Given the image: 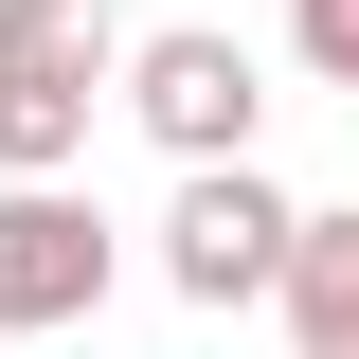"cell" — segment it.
I'll return each instance as SVG.
<instances>
[{
    "label": "cell",
    "instance_id": "obj_6",
    "mask_svg": "<svg viewBox=\"0 0 359 359\" xmlns=\"http://www.w3.org/2000/svg\"><path fill=\"white\" fill-rule=\"evenodd\" d=\"M90 108H108V90H54V72H0V180H72V162H90Z\"/></svg>",
    "mask_w": 359,
    "mask_h": 359
},
{
    "label": "cell",
    "instance_id": "obj_5",
    "mask_svg": "<svg viewBox=\"0 0 359 359\" xmlns=\"http://www.w3.org/2000/svg\"><path fill=\"white\" fill-rule=\"evenodd\" d=\"M287 359H359V216H306L287 252Z\"/></svg>",
    "mask_w": 359,
    "mask_h": 359
},
{
    "label": "cell",
    "instance_id": "obj_3",
    "mask_svg": "<svg viewBox=\"0 0 359 359\" xmlns=\"http://www.w3.org/2000/svg\"><path fill=\"white\" fill-rule=\"evenodd\" d=\"M90 306H108V216L72 180H0V341H54Z\"/></svg>",
    "mask_w": 359,
    "mask_h": 359
},
{
    "label": "cell",
    "instance_id": "obj_1",
    "mask_svg": "<svg viewBox=\"0 0 359 359\" xmlns=\"http://www.w3.org/2000/svg\"><path fill=\"white\" fill-rule=\"evenodd\" d=\"M126 126L162 144L180 180H216V162H252V126H269V90H252V54H233L216 18H162V36L126 54Z\"/></svg>",
    "mask_w": 359,
    "mask_h": 359
},
{
    "label": "cell",
    "instance_id": "obj_7",
    "mask_svg": "<svg viewBox=\"0 0 359 359\" xmlns=\"http://www.w3.org/2000/svg\"><path fill=\"white\" fill-rule=\"evenodd\" d=\"M287 54H306L323 90H359V0H287Z\"/></svg>",
    "mask_w": 359,
    "mask_h": 359
},
{
    "label": "cell",
    "instance_id": "obj_2",
    "mask_svg": "<svg viewBox=\"0 0 359 359\" xmlns=\"http://www.w3.org/2000/svg\"><path fill=\"white\" fill-rule=\"evenodd\" d=\"M287 252H306V198H269L252 162L180 180V216H162V287L180 306H252V287H287Z\"/></svg>",
    "mask_w": 359,
    "mask_h": 359
},
{
    "label": "cell",
    "instance_id": "obj_4",
    "mask_svg": "<svg viewBox=\"0 0 359 359\" xmlns=\"http://www.w3.org/2000/svg\"><path fill=\"white\" fill-rule=\"evenodd\" d=\"M126 18L108 0H0V72H54V90H126Z\"/></svg>",
    "mask_w": 359,
    "mask_h": 359
}]
</instances>
